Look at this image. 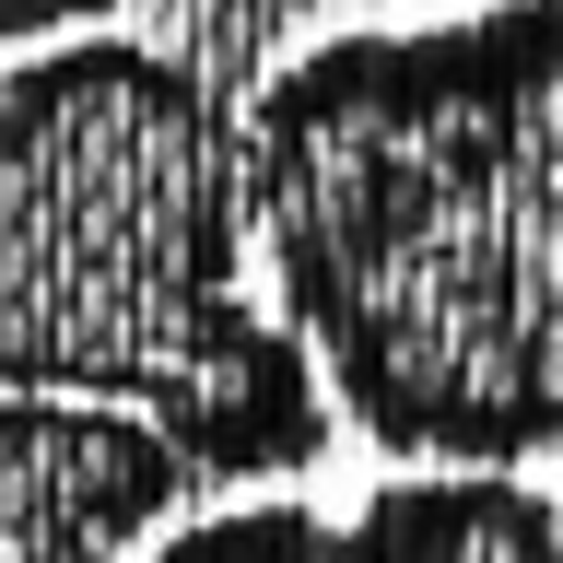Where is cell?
<instances>
[{
    "instance_id": "obj_3",
    "label": "cell",
    "mask_w": 563,
    "mask_h": 563,
    "mask_svg": "<svg viewBox=\"0 0 563 563\" xmlns=\"http://www.w3.org/2000/svg\"><path fill=\"white\" fill-rule=\"evenodd\" d=\"M188 457L130 411L95 399H12L0 387V552L70 540V552H118L188 505Z\"/></svg>"
},
{
    "instance_id": "obj_2",
    "label": "cell",
    "mask_w": 563,
    "mask_h": 563,
    "mask_svg": "<svg viewBox=\"0 0 563 563\" xmlns=\"http://www.w3.org/2000/svg\"><path fill=\"white\" fill-rule=\"evenodd\" d=\"M246 118L141 35L0 70V387L153 422L200 482L317 470L341 411L294 317L246 294Z\"/></svg>"
},
{
    "instance_id": "obj_1",
    "label": "cell",
    "mask_w": 563,
    "mask_h": 563,
    "mask_svg": "<svg viewBox=\"0 0 563 563\" xmlns=\"http://www.w3.org/2000/svg\"><path fill=\"white\" fill-rule=\"evenodd\" d=\"M258 258L387 457L563 446V0L329 35L246 106Z\"/></svg>"
},
{
    "instance_id": "obj_6",
    "label": "cell",
    "mask_w": 563,
    "mask_h": 563,
    "mask_svg": "<svg viewBox=\"0 0 563 563\" xmlns=\"http://www.w3.org/2000/svg\"><path fill=\"white\" fill-rule=\"evenodd\" d=\"M118 0H0V47H59V35H95Z\"/></svg>"
},
{
    "instance_id": "obj_5",
    "label": "cell",
    "mask_w": 563,
    "mask_h": 563,
    "mask_svg": "<svg viewBox=\"0 0 563 563\" xmlns=\"http://www.w3.org/2000/svg\"><path fill=\"white\" fill-rule=\"evenodd\" d=\"M153 563H352V528L317 505H223V517L176 528Z\"/></svg>"
},
{
    "instance_id": "obj_7",
    "label": "cell",
    "mask_w": 563,
    "mask_h": 563,
    "mask_svg": "<svg viewBox=\"0 0 563 563\" xmlns=\"http://www.w3.org/2000/svg\"><path fill=\"white\" fill-rule=\"evenodd\" d=\"M0 563H118V552H70V540H35V552H0Z\"/></svg>"
},
{
    "instance_id": "obj_4",
    "label": "cell",
    "mask_w": 563,
    "mask_h": 563,
    "mask_svg": "<svg viewBox=\"0 0 563 563\" xmlns=\"http://www.w3.org/2000/svg\"><path fill=\"white\" fill-rule=\"evenodd\" d=\"M352 528V563H563V493L528 470H399Z\"/></svg>"
}]
</instances>
